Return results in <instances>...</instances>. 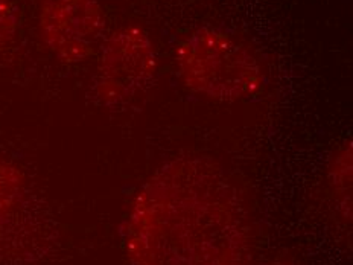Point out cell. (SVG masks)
Instances as JSON below:
<instances>
[{"label": "cell", "mask_w": 353, "mask_h": 265, "mask_svg": "<svg viewBox=\"0 0 353 265\" xmlns=\"http://www.w3.org/2000/svg\"><path fill=\"white\" fill-rule=\"evenodd\" d=\"M131 265H252L253 226L236 183L196 154L161 165L131 203L122 230Z\"/></svg>", "instance_id": "obj_1"}, {"label": "cell", "mask_w": 353, "mask_h": 265, "mask_svg": "<svg viewBox=\"0 0 353 265\" xmlns=\"http://www.w3.org/2000/svg\"><path fill=\"white\" fill-rule=\"evenodd\" d=\"M175 63L185 87L212 101L248 99L265 84L257 57L223 29L203 26L186 35L176 46Z\"/></svg>", "instance_id": "obj_2"}, {"label": "cell", "mask_w": 353, "mask_h": 265, "mask_svg": "<svg viewBox=\"0 0 353 265\" xmlns=\"http://www.w3.org/2000/svg\"><path fill=\"white\" fill-rule=\"evenodd\" d=\"M157 54L150 34L137 25L122 26L101 44L93 97L107 108H122L152 86Z\"/></svg>", "instance_id": "obj_3"}, {"label": "cell", "mask_w": 353, "mask_h": 265, "mask_svg": "<svg viewBox=\"0 0 353 265\" xmlns=\"http://www.w3.org/2000/svg\"><path fill=\"white\" fill-rule=\"evenodd\" d=\"M39 28L58 60L81 63L97 52L105 16L98 0H40Z\"/></svg>", "instance_id": "obj_4"}, {"label": "cell", "mask_w": 353, "mask_h": 265, "mask_svg": "<svg viewBox=\"0 0 353 265\" xmlns=\"http://www.w3.org/2000/svg\"><path fill=\"white\" fill-rule=\"evenodd\" d=\"M330 193L344 219L352 218V142L345 141L334 151L327 166Z\"/></svg>", "instance_id": "obj_5"}, {"label": "cell", "mask_w": 353, "mask_h": 265, "mask_svg": "<svg viewBox=\"0 0 353 265\" xmlns=\"http://www.w3.org/2000/svg\"><path fill=\"white\" fill-rule=\"evenodd\" d=\"M23 190V173L16 165L0 161V232L3 230L12 213L16 212Z\"/></svg>", "instance_id": "obj_6"}, {"label": "cell", "mask_w": 353, "mask_h": 265, "mask_svg": "<svg viewBox=\"0 0 353 265\" xmlns=\"http://www.w3.org/2000/svg\"><path fill=\"white\" fill-rule=\"evenodd\" d=\"M19 28L16 6L11 0H0V50L14 40Z\"/></svg>", "instance_id": "obj_7"}, {"label": "cell", "mask_w": 353, "mask_h": 265, "mask_svg": "<svg viewBox=\"0 0 353 265\" xmlns=\"http://www.w3.org/2000/svg\"><path fill=\"white\" fill-rule=\"evenodd\" d=\"M267 265H299V264L291 262V261H276V262H270Z\"/></svg>", "instance_id": "obj_8"}]
</instances>
